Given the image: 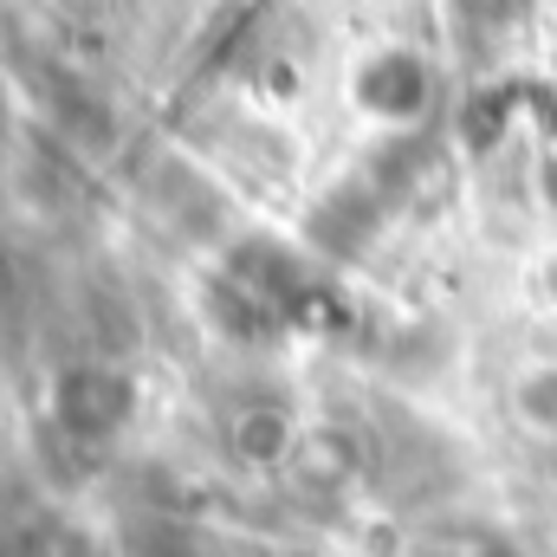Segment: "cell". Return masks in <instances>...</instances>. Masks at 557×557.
<instances>
[{"label": "cell", "instance_id": "6da1fadb", "mask_svg": "<svg viewBox=\"0 0 557 557\" xmlns=\"http://www.w3.org/2000/svg\"><path fill=\"white\" fill-rule=\"evenodd\" d=\"M506 409L532 441H557V357L519 363V376L506 383Z\"/></svg>", "mask_w": 557, "mask_h": 557}]
</instances>
